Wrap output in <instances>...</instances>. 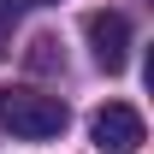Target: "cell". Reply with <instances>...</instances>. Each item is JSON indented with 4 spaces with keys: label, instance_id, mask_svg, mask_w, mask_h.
I'll list each match as a JSON object with an SVG mask.
<instances>
[{
    "label": "cell",
    "instance_id": "obj_1",
    "mask_svg": "<svg viewBox=\"0 0 154 154\" xmlns=\"http://www.w3.org/2000/svg\"><path fill=\"white\" fill-rule=\"evenodd\" d=\"M65 101L59 95H42V89H0V125L24 142H48V136L65 131Z\"/></svg>",
    "mask_w": 154,
    "mask_h": 154
},
{
    "label": "cell",
    "instance_id": "obj_4",
    "mask_svg": "<svg viewBox=\"0 0 154 154\" xmlns=\"http://www.w3.org/2000/svg\"><path fill=\"white\" fill-rule=\"evenodd\" d=\"M54 65H65L59 42L54 36H36V42H30V71H54Z\"/></svg>",
    "mask_w": 154,
    "mask_h": 154
},
{
    "label": "cell",
    "instance_id": "obj_5",
    "mask_svg": "<svg viewBox=\"0 0 154 154\" xmlns=\"http://www.w3.org/2000/svg\"><path fill=\"white\" fill-rule=\"evenodd\" d=\"M24 6H30V0H0V59H6V48H12V30H18Z\"/></svg>",
    "mask_w": 154,
    "mask_h": 154
},
{
    "label": "cell",
    "instance_id": "obj_3",
    "mask_svg": "<svg viewBox=\"0 0 154 154\" xmlns=\"http://www.w3.org/2000/svg\"><path fill=\"white\" fill-rule=\"evenodd\" d=\"M89 48H95L101 71H125V59H131V24H125V12H95L89 18Z\"/></svg>",
    "mask_w": 154,
    "mask_h": 154
},
{
    "label": "cell",
    "instance_id": "obj_2",
    "mask_svg": "<svg viewBox=\"0 0 154 154\" xmlns=\"http://www.w3.org/2000/svg\"><path fill=\"white\" fill-rule=\"evenodd\" d=\"M89 142H95L101 154H136L148 142V125H142V113H136L131 101H107V107L89 119Z\"/></svg>",
    "mask_w": 154,
    "mask_h": 154
}]
</instances>
